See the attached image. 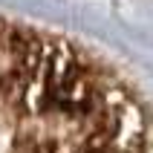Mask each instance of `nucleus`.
<instances>
[{"mask_svg":"<svg viewBox=\"0 0 153 153\" xmlns=\"http://www.w3.org/2000/svg\"><path fill=\"white\" fill-rule=\"evenodd\" d=\"M0 153H153V110L95 52L0 17Z\"/></svg>","mask_w":153,"mask_h":153,"instance_id":"obj_1","label":"nucleus"}]
</instances>
